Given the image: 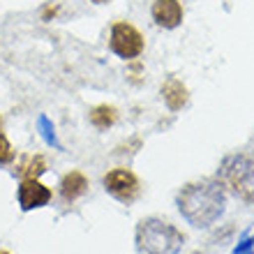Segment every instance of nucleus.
<instances>
[{
  "label": "nucleus",
  "mask_w": 254,
  "mask_h": 254,
  "mask_svg": "<svg viewBox=\"0 0 254 254\" xmlns=\"http://www.w3.org/2000/svg\"><path fill=\"white\" fill-rule=\"evenodd\" d=\"M176 206L188 224H192L194 229H208L224 215L227 192L220 178H201L188 183L178 192Z\"/></svg>",
  "instance_id": "1"
},
{
  "label": "nucleus",
  "mask_w": 254,
  "mask_h": 254,
  "mask_svg": "<svg viewBox=\"0 0 254 254\" xmlns=\"http://www.w3.org/2000/svg\"><path fill=\"white\" fill-rule=\"evenodd\" d=\"M185 234L171 222L160 217H143L134 231V245L139 254H181Z\"/></svg>",
  "instance_id": "2"
},
{
  "label": "nucleus",
  "mask_w": 254,
  "mask_h": 254,
  "mask_svg": "<svg viewBox=\"0 0 254 254\" xmlns=\"http://www.w3.org/2000/svg\"><path fill=\"white\" fill-rule=\"evenodd\" d=\"M220 183L229 188L238 199L252 203L254 201V160L250 155H229L224 157L217 174Z\"/></svg>",
  "instance_id": "3"
},
{
  "label": "nucleus",
  "mask_w": 254,
  "mask_h": 254,
  "mask_svg": "<svg viewBox=\"0 0 254 254\" xmlns=\"http://www.w3.org/2000/svg\"><path fill=\"white\" fill-rule=\"evenodd\" d=\"M109 47L118 58L123 61H134L143 54V35L139 33V28L127 23V21H118L111 28V37H109Z\"/></svg>",
  "instance_id": "4"
},
{
  "label": "nucleus",
  "mask_w": 254,
  "mask_h": 254,
  "mask_svg": "<svg viewBox=\"0 0 254 254\" xmlns=\"http://www.w3.org/2000/svg\"><path fill=\"white\" fill-rule=\"evenodd\" d=\"M104 190H107L116 201H121L125 206L134 203L141 194V183L136 174H132L129 169H111L104 176Z\"/></svg>",
  "instance_id": "5"
},
{
  "label": "nucleus",
  "mask_w": 254,
  "mask_h": 254,
  "mask_svg": "<svg viewBox=\"0 0 254 254\" xmlns=\"http://www.w3.org/2000/svg\"><path fill=\"white\" fill-rule=\"evenodd\" d=\"M54 192L42 185L40 178H21V185L16 190V199H19L21 210H35V208H44L51 201Z\"/></svg>",
  "instance_id": "6"
},
{
  "label": "nucleus",
  "mask_w": 254,
  "mask_h": 254,
  "mask_svg": "<svg viewBox=\"0 0 254 254\" xmlns=\"http://www.w3.org/2000/svg\"><path fill=\"white\" fill-rule=\"evenodd\" d=\"M150 14H153V21L164 30H174L183 23V5L181 0H155L153 7H150Z\"/></svg>",
  "instance_id": "7"
},
{
  "label": "nucleus",
  "mask_w": 254,
  "mask_h": 254,
  "mask_svg": "<svg viewBox=\"0 0 254 254\" xmlns=\"http://www.w3.org/2000/svg\"><path fill=\"white\" fill-rule=\"evenodd\" d=\"M162 100L171 111H181L190 100L188 86L183 83L181 79H169L164 86H162Z\"/></svg>",
  "instance_id": "8"
},
{
  "label": "nucleus",
  "mask_w": 254,
  "mask_h": 254,
  "mask_svg": "<svg viewBox=\"0 0 254 254\" xmlns=\"http://www.w3.org/2000/svg\"><path fill=\"white\" fill-rule=\"evenodd\" d=\"M88 192V178L81 171H69V174L63 176L61 181V196L67 201V203H72L76 201L79 196Z\"/></svg>",
  "instance_id": "9"
},
{
  "label": "nucleus",
  "mask_w": 254,
  "mask_h": 254,
  "mask_svg": "<svg viewBox=\"0 0 254 254\" xmlns=\"http://www.w3.org/2000/svg\"><path fill=\"white\" fill-rule=\"evenodd\" d=\"M116 121H118V109L111 104H100L90 111V123L97 129H109L111 125H116Z\"/></svg>",
  "instance_id": "10"
},
{
  "label": "nucleus",
  "mask_w": 254,
  "mask_h": 254,
  "mask_svg": "<svg viewBox=\"0 0 254 254\" xmlns=\"http://www.w3.org/2000/svg\"><path fill=\"white\" fill-rule=\"evenodd\" d=\"M19 176L21 178H40L47 171V160L42 155H28L26 160L19 164Z\"/></svg>",
  "instance_id": "11"
},
{
  "label": "nucleus",
  "mask_w": 254,
  "mask_h": 254,
  "mask_svg": "<svg viewBox=\"0 0 254 254\" xmlns=\"http://www.w3.org/2000/svg\"><path fill=\"white\" fill-rule=\"evenodd\" d=\"M14 160V146L5 134L0 132V164H9Z\"/></svg>",
  "instance_id": "12"
},
{
  "label": "nucleus",
  "mask_w": 254,
  "mask_h": 254,
  "mask_svg": "<svg viewBox=\"0 0 254 254\" xmlns=\"http://www.w3.org/2000/svg\"><path fill=\"white\" fill-rule=\"evenodd\" d=\"M40 129H42V136H44V141H47L49 146H56L61 148V143H58V139H56V129L54 125L47 121V118H40Z\"/></svg>",
  "instance_id": "13"
},
{
  "label": "nucleus",
  "mask_w": 254,
  "mask_h": 254,
  "mask_svg": "<svg viewBox=\"0 0 254 254\" xmlns=\"http://www.w3.org/2000/svg\"><path fill=\"white\" fill-rule=\"evenodd\" d=\"M252 248H254V234L252 236L245 234V236H243V241L234 248V254H248Z\"/></svg>",
  "instance_id": "14"
},
{
  "label": "nucleus",
  "mask_w": 254,
  "mask_h": 254,
  "mask_svg": "<svg viewBox=\"0 0 254 254\" xmlns=\"http://www.w3.org/2000/svg\"><path fill=\"white\" fill-rule=\"evenodd\" d=\"M90 2H95V5H104V2H109V0H90Z\"/></svg>",
  "instance_id": "15"
},
{
  "label": "nucleus",
  "mask_w": 254,
  "mask_h": 254,
  "mask_svg": "<svg viewBox=\"0 0 254 254\" xmlns=\"http://www.w3.org/2000/svg\"><path fill=\"white\" fill-rule=\"evenodd\" d=\"M0 132H2V118H0Z\"/></svg>",
  "instance_id": "16"
},
{
  "label": "nucleus",
  "mask_w": 254,
  "mask_h": 254,
  "mask_svg": "<svg viewBox=\"0 0 254 254\" xmlns=\"http://www.w3.org/2000/svg\"><path fill=\"white\" fill-rule=\"evenodd\" d=\"M0 254H9V252H5V250H0Z\"/></svg>",
  "instance_id": "17"
},
{
  "label": "nucleus",
  "mask_w": 254,
  "mask_h": 254,
  "mask_svg": "<svg viewBox=\"0 0 254 254\" xmlns=\"http://www.w3.org/2000/svg\"><path fill=\"white\" fill-rule=\"evenodd\" d=\"M194 254H199V252H194Z\"/></svg>",
  "instance_id": "18"
}]
</instances>
